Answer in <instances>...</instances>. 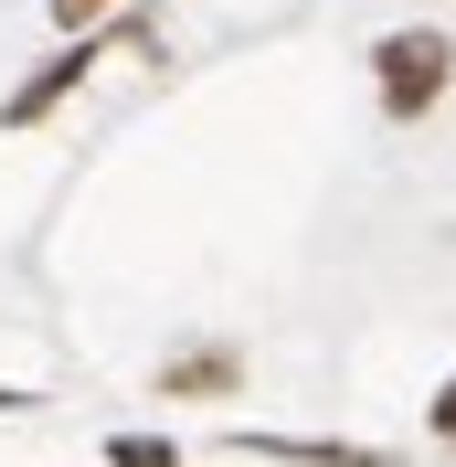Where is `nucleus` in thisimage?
<instances>
[{"mask_svg": "<svg viewBox=\"0 0 456 467\" xmlns=\"http://www.w3.org/2000/svg\"><path fill=\"white\" fill-rule=\"evenodd\" d=\"M371 64H382V117H425L446 96V75H456V43L446 32H393Z\"/></svg>", "mask_w": 456, "mask_h": 467, "instance_id": "obj_1", "label": "nucleus"}, {"mask_svg": "<svg viewBox=\"0 0 456 467\" xmlns=\"http://www.w3.org/2000/svg\"><path fill=\"white\" fill-rule=\"evenodd\" d=\"M96 11H107V0H54V22H64V32H86Z\"/></svg>", "mask_w": 456, "mask_h": 467, "instance_id": "obj_5", "label": "nucleus"}, {"mask_svg": "<svg viewBox=\"0 0 456 467\" xmlns=\"http://www.w3.org/2000/svg\"><path fill=\"white\" fill-rule=\"evenodd\" d=\"M435 436H456V382H446V393H435Z\"/></svg>", "mask_w": 456, "mask_h": 467, "instance_id": "obj_6", "label": "nucleus"}, {"mask_svg": "<svg viewBox=\"0 0 456 467\" xmlns=\"http://www.w3.org/2000/svg\"><path fill=\"white\" fill-rule=\"evenodd\" d=\"M96 54H107V43H75V54H54V64H43V75H32V86L11 96L0 117H11V128H32V117H54V96H75V86H86V64H96Z\"/></svg>", "mask_w": 456, "mask_h": 467, "instance_id": "obj_2", "label": "nucleus"}, {"mask_svg": "<svg viewBox=\"0 0 456 467\" xmlns=\"http://www.w3.org/2000/svg\"><path fill=\"white\" fill-rule=\"evenodd\" d=\"M107 467H181L171 436H107Z\"/></svg>", "mask_w": 456, "mask_h": 467, "instance_id": "obj_4", "label": "nucleus"}, {"mask_svg": "<svg viewBox=\"0 0 456 467\" xmlns=\"http://www.w3.org/2000/svg\"><path fill=\"white\" fill-rule=\"evenodd\" d=\"M233 382V350H192V361H171V393H223Z\"/></svg>", "mask_w": 456, "mask_h": 467, "instance_id": "obj_3", "label": "nucleus"}]
</instances>
